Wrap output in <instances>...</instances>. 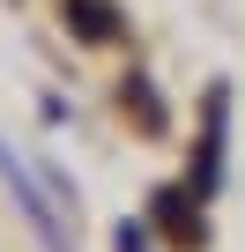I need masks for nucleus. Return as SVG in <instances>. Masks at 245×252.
<instances>
[{"label":"nucleus","mask_w":245,"mask_h":252,"mask_svg":"<svg viewBox=\"0 0 245 252\" xmlns=\"http://www.w3.org/2000/svg\"><path fill=\"white\" fill-rule=\"evenodd\" d=\"M0 186H8V193H15V208H23V215L37 222L45 252H74V230H67V215H60V208L45 200V186H37L30 171H23V156H15L8 141H0Z\"/></svg>","instance_id":"obj_1"},{"label":"nucleus","mask_w":245,"mask_h":252,"mask_svg":"<svg viewBox=\"0 0 245 252\" xmlns=\"http://www.w3.org/2000/svg\"><path fill=\"white\" fill-rule=\"evenodd\" d=\"M74 23H82V37H104V30H111V23H104V8H89V0L74 8Z\"/></svg>","instance_id":"obj_2"}]
</instances>
